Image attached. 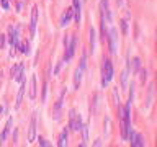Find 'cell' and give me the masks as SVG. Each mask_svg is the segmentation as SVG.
Masks as SVG:
<instances>
[{
    "instance_id": "4316f807",
    "label": "cell",
    "mask_w": 157,
    "mask_h": 147,
    "mask_svg": "<svg viewBox=\"0 0 157 147\" xmlns=\"http://www.w3.org/2000/svg\"><path fill=\"white\" fill-rule=\"evenodd\" d=\"M121 28H123V33L126 34L128 33V23L126 22H121Z\"/></svg>"
},
{
    "instance_id": "ba28073f",
    "label": "cell",
    "mask_w": 157,
    "mask_h": 147,
    "mask_svg": "<svg viewBox=\"0 0 157 147\" xmlns=\"http://www.w3.org/2000/svg\"><path fill=\"white\" fill-rule=\"evenodd\" d=\"M128 139H131V146H132V147H142V146H144V141H142L141 134H138V132L129 131V136H128Z\"/></svg>"
},
{
    "instance_id": "6da1fadb",
    "label": "cell",
    "mask_w": 157,
    "mask_h": 147,
    "mask_svg": "<svg viewBox=\"0 0 157 147\" xmlns=\"http://www.w3.org/2000/svg\"><path fill=\"white\" fill-rule=\"evenodd\" d=\"M102 74H103V77H102V87L105 88V87L110 83V80L115 77V71H113V65H111V62L108 61V59H105L103 61V67H102Z\"/></svg>"
},
{
    "instance_id": "d6986e66",
    "label": "cell",
    "mask_w": 157,
    "mask_h": 147,
    "mask_svg": "<svg viewBox=\"0 0 157 147\" xmlns=\"http://www.w3.org/2000/svg\"><path fill=\"white\" fill-rule=\"evenodd\" d=\"M90 48H92V52L95 51V30H90Z\"/></svg>"
},
{
    "instance_id": "30bf717a",
    "label": "cell",
    "mask_w": 157,
    "mask_h": 147,
    "mask_svg": "<svg viewBox=\"0 0 157 147\" xmlns=\"http://www.w3.org/2000/svg\"><path fill=\"white\" fill-rule=\"evenodd\" d=\"M22 85H20V90H18V95H16V103H15V108L18 110L20 106H22V101H23V95H25V88H26V82H25V79L22 80Z\"/></svg>"
},
{
    "instance_id": "8992f818",
    "label": "cell",
    "mask_w": 157,
    "mask_h": 147,
    "mask_svg": "<svg viewBox=\"0 0 157 147\" xmlns=\"http://www.w3.org/2000/svg\"><path fill=\"white\" fill-rule=\"evenodd\" d=\"M18 30L16 28H13V26H10L8 28V41H10V44H12V48H18L20 46V39H18Z\"/></svg>"
},
{
    "instance_id": "9a60e30c",
    "label": "cell",
    "mask_w": 157,
    "mask_h": 147,
    "mask_svg": "<svg viewBox=\"0 0 157 147\" xmlns=\"http://www.w3.org/2000/svg\"><path fill=\"white\" fill-rule=\"evenodd\" d=\"M74 2V12H75V22L80 23V0H72Z\"/></svg>"
},
{
    "instance_id": "44dd1931",
    "label": "cell",
    "mask_w": 157,
    "mask_h": 147,
    "mask_svg": "<svg viewBox=\"0 0 157 147\" xmlns=\"http://www.w3.org/2000/svg\"><path fill=\"white\" fill-rule=\"evenodd\" d=\"M18 49L23 52V54H30V44H28V43L20 44V46H18Z\"/></svg>"
},
{
    "instance_id": "f1b7e54d",
    "label": "cell",
    "mask_w": 157,
    "mask_h": 147,
    "mask_svg": "<svg viewBox=\"0 0 157 147\" xmlns=\"http://www.w3.org/2000/svg\"><path fill=\"white\" fill-rule=\"evenodd\" d=\"M62 64H64V62H59V65H57V69H56V71H54V74H56V75H57V74H59V71H61V67H62Z\"/></svg>"
},
{
    "instance_id": "7c38bea8",
    "label": "cell",
    "mask_w": 157,
    "mask_h": 147,
    "mask_svg": "<svg viewBox=\"0 0 157 147\" xmlns=\"http://www.w3.org/2000/svg\"><path fill=\"white\" fill-rule=\"evenodd\" d=\"M72 15H74V8H67L65 10V13L62 15V18H61V26H67L69 22L72 20Z\"/></svg>"
},
{
    "instance_id": "e0dca14e",
    "label": "cell",
    "mask_w": 157,
    "mask_h": 147,
    "mask_svg": "<svg viewBox=\"0 0 157 147\" xmlns=\"http://www.w3.org/2000/svg\"><path fill=\"white\" fill-rule=\"evenodd\" d=\"M57 146H59V147H64V146H67V131H65V129L61 132V137H59Z\"/></svg>"
},
{
    "instance_id": "8fae6325",
    "label": "cell",
    "mask_w": 157,
    "mask_h": 147,
    "mask_svg": "<svg viewBox=\"0 0 157 147\" xmlns=\"http://www.w3.org/2000/svg\"><path fill=\"white\" fill-rule=\"evenodd\" d=\"M34 137H36V116L33 114L30 122V131H28V142H33Z\"/></svg>"
},
{
    "instance_id": "9c48e42d",
    "label": "cell",
    "mask_w": 157,
    "mask_h": 147,
    "mask_svg": "<svg viewBox=\"0 0 157 147\" xmlns=\"http://www.w3.org/2000/svg\"><path fill=\"white\" fill-rule=\"evenodd\" d=\"M36 24H38V7H33V10H31V38H34V34H36Z\"/></svg>"
},
{
    "instance_id": "d4e9b609",
    "label": "cell",
    "mask_w": 157,
    "mask_h": 147,
    "mask_svg": "<svg viewBox=\"0 0 157 147\" xmlns=\"http://www.w3.org/2000/svg\"><path fill=\"white\" fill-rule=\"evenodd\" d=\"M139 74H141V82L144 83V82H146V79H147V72H146V71H141Z\"/></svg>"
},
{
    "instance_id": "2e32d148",
    "label": "cell",
    "mask_w": 157,
    "mask_h": 147,
    "mask_svg": "<svg viewBox=\"0 0 157 147\" xmlns=\"http://www.w3.org/2000/svg\"><path fill=\"white\" fill-rule=\"evenodd\" d=\"M82 74H83V71L82 69H77L75 71V77H74V85H75V88H79V85H80V80H82Z\"/></svg>"
},
{
    "instance_id": "4fadbf2b",
    "label": "cell",
    "mask_w": 157,
    "mask_h": 147,
    "mask_svg": "<svg viewBox=\"0 0 157 147\" xmlns=\"http://www.w3.org/2000/svg\"><path fill=\"white\" fill-rule=\"evenodd\" d=\"M36 75H31L30 80V100H34L36 98Z\"/></svg>"
},
{
    "instance_id": "83f0119b",
    "label": "cell",
    "mask_w": 157,
    "mask_h": 147,
    "mask_svg": "<svg viewBox=\"0 0 157 147\" xmlns=\"http://www.w3.org/2000/svg\"><path fill=\"white\" fill-rule=\"evenodd\" d=\"M3 44H5V36L0 33V48H3Z\"/></svg>"
},
{
    "instance_id": "cb8c5ba5",
    "label": "cell",
    "mask_w": 157,
    "mask_h": 147,
    "mask_svg": "<svg viewBox=\"0 0 157 147\" xmlns=\"http://www.w3.org/2000/svg\"><path fill=\"white\" fill-rule=\"evenodd\" d=\"M85 65H87V56L83 54V57H82V62H80V69H82V71H85Z\"/></svg>"
},
{
    "instance_id": "5bb4252c",
    "label": "cell",
    "mask_w": 157,
    "mask_h": 147,
    "mask_svg": "<svg viewBox=\"0 0 157 147\" xmlns=\"http://www.w3.org/2000/svg\"><path fill=\"white\" fill-rule=\"evenodd\" d=\"M12 122H13V120H12V118H8V121H7V126H5V129H3L2 136H0V144H3V142H5L7 136H8V132H10V128H12Z\"/></svg>"
},
{
    "instance_id": "603a6c76",
    "label": "cell",
    "mask_w": 157,
    "mask_h": 147,
    "mask_svg": "<svg viewBox=\"0 0 157 147\" xmlns=\"http://www.w3.org/2000/svg\"><path fill=\"white\" fill-rule=\"evenodd\" d=\"M0 3H2V8H3V10H8V8H10L8 0H0Z\"/></svg>"
},
{
    "instance_id": "52a82bcc",
    "label": "cell",
    "mask_w": 157,
    "mask_h": 147,
    "mask_svg": "<svg viewBox=\"0 0 157 147\" xmlns=\"http://www.w3.org/2000/svg\"><path fill=\"white\" fill-rule=\"evenodd\" d=\"M23 69H25V65L20 62V64H16V65H13L12 67V71H10V74H12V77H13V80H16V82H22L23 80Z\"/></svg>"
},
{
    "instance_id": "5b68a950",
    "label": "cell",
    "mask_w": 157,
    "mask_h": 147,
    "mask_svg": "<svg viewBox=\"0 0 157 147\" xmlns=\"http://www.w3.org/2000/svg\"><path fill=\"white\" fill-rule=\"evenodd\" d=\"M100 8H102V20L105 23H111V13L108 8V0H100Z\"/></svg>"
},
{
    "instance_id": "277c9868",
    "label": "cell",
    "mask_w": 157,
    "mask_h": 147,
    "mask_svg": "<svg viewBox=\"0 0 157 147\" xmlns=\"http://www.w3.org/2000/svg\"><path fill=\"white\" fill-rule=\"evenodd\" d=\"M106 38L110 39V52H111V54H115V52H116V41H118V31H116V28H111L110 33L106 34Z\"/></svg>"
},
{
    "instance_id": "7402d4cb",
    "label": "cell",
    "mask_w": 157,
    "mask_h": 147,
    "mask_svg": "<svg viewBox=\"0 0 157 147\" xmlns=\"http://www.w3.org/2000/svg\"><path fill=\"white\" fill-rule=\"evenodd\" d=\"M128 74H129V67H126V71L123 72V88H126V82H128Z\"/></svg>"
},
{
    "instance_id": "ffe728a7",
    "label": "cell",
    "mask_w": 157,
    "mask_h": 147,
    "mask_svg": "<svg viewBox=\"0 0 157 147\" xmlns=\"http://www.w3.org/2000/svg\"><path fill=\"white\" fill-rule=\"evenodd\" d=\"M80 131L83 132V146L89 142V126H82V129Z\"/></svg>"
},
{
    "instance_id": "f546056e",
    "label": "cell",
    "mask_w": 157,
    "mask_h": 147,
    "mask_svg": "<svg viewBox=\"0 0 157 147\" xmlns=\"http://www.w3.org/2000/svg\"><path fill=\"white\" fill-rule=\"evenodd\" d=\"M2 111H3V108H0V116H2Z\"/></svg>"
},
{
    "instance_id": "ac0fdd59",
    "label": "cell",
    "mask_w": 157,
    "mask_h": 147,
    "mask_svg": "<svg viewBox=\"0 0 157 147\" xmlns=\"http://www.w3.org/2000/svg\"><path fill=\"white\" fill-rule=\"evenodd\" d=\"M139 69H141V61H139L138 57H136V59H132V74L139 72Z\"/></svg>"
},
{
    "instance_id": "7a4b0ae2",
    "label": "cell",
    "mask_w": 157,
    "mask_h": 147,
    "mask_svg": "<svg viewBox=\"0 0 157 147\" xmlns=\"http://www.w3.org/2000/svg\"><path fill=\"white\" fill-rule=\"evenodd\" d=\"M69 128H71V131H74V132H77L82 129V118H80V114H77L74 110H71V113H69Z\"/></svg>"
},
{
    "instance_id": "3957f363",
    "label": "cell",
    "mask_w": 157,
    "mask_h": 147,
    "mask_svg": "<svg viewBox=\"0 0 157 147\" xmlns=\"http://www.w3.org/2000/svg\"><path fill=\"white\" fill-rule=\"evenodd\" d=\"M75 46H77V38L72 36L71 41L65 44V49H67V52H65V61H71V59L74 57V54H75Z\"/></svg>"
},
{
    "instance_id": "484cf974",
    "label": "cell",
    "mask_w": 157,
    "mask_h": 147,
    "mask_svg": "<svg viewBox=\"0 0 157 147\" xmlns=\"http://www.w3.org/2000/svg\"><path fill=\"white\" fill-rule=\"evenodd\" d=\"M39 144H41V146H43V147H48V146H49V142H48V141H46V139H43V137H39Z\"/></svg>"
}]
</instances>
